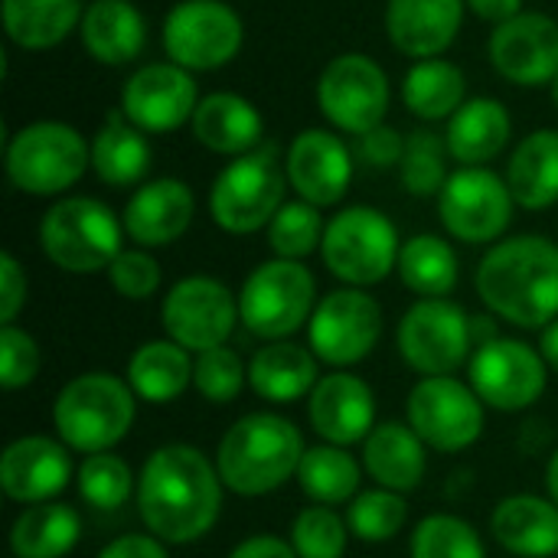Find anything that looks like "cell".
Here are the masks:
<instances>
[{
  "label": "cell",
  "instance_id": "obj_1",
  "mask_svg": "<svg viewBox=\"0 0 558 558\" xmlns=\"http://www.w3.org/2000/svg\"><path fill=\"white\" fill-rule=\"evenodd\" d=\"M222 477L193 445L157 448L137 477V513L160 543L203 539L222 510Z\"/></svg>",
  "mask_w": 558,
  "mask_h": 558
},
{
  "label": "cell",
  "instance_id": "obj_2",
  "mask_svg": "<svg viewBox=\"0 0 558 558\" xmlns=\"http://www.w3.org/2000/svg\"><path fill=\"white\" fill-rule=\"evenodd\" d=\"M477 294L513 327H549L558 320V245L543 235L497 242L477 265Z\"/></svg>",
  "mask_w": 558,
  "mask_h": 558
},
{
  "label": "cell",
  "instance_id": "obj_3",
  "mask_svg": "<svg viewBox=\"0 0 558 558\" xmlns=\"http://www.w3.org/2000/svg\"><path fill=\"white\" fill-rule=\"evenodd\" d=\"M304 438L294 422L275 412H252L239 418L219 441L216 471L239 497H265L288 477H298Z\"/></svg>",
  "mask_w": 558,
  "mask_h": 558
},
{
  "label": "cell",
  "instance_id": "obj_4",
  "mask_svg": "<svg viewBox=\"0 0 558 558\" xmlns=\"http://www.w3.org/2000/svg\"><path fill=\"white\" fill-rule=\"evenodd\" d=\"M134 389L111 373H82L62 386L52 425L65 448L82 454L111 451L134 425Z\"/></svg>",
  "mask_w": 558,
  "mask_h": 558
},
{
  "label": "cell",
  "instance_id": "obj_5",
  "mask_svg": "<svg viewBox=\"0 0 558 558\" xmlns=\"http://www.w3.org/2000/svg\"><path fill=\"white\" fill-rule=\"evenodd\" d=\"M121 235L124 222H118V216L92 196H65L52 203L39 222L43 255L69 275L108 271L124 252Z\"/></svg>",
  "mask_w": 558,
  "mask_h": 558
},
{
  "label": "cell",
  "instance_id": "obj_6",
  "mask_svg": "<svg viewBox=\"0 0 558 558\" xmlns=\"http://www.w3.org/2000/svg\"><path fill=\"white\" fill-rule=\"evenodd\" d=\"M7 177L29 196H56L72 190L92 167V144L65 121L23 124L7 141Z\"/></svg>",
  "mask_w": 558,
  "mask_h": 558
},
{
  "label": "cell",
  "instance_id": "obj_7",
  "mask_svg": "<svg viewBox=\"0 0 558 558\" xmlns=\"http://www.w3.org/2000/svg\"><path fill=\"white\" fill-rule=\"evenodd\" d=\"M288 170L278 163L271 144L252 154L232 157L209 190V213L216 226L229 235H252L271 226L275 213L284 206Z\"/></svg>",
  "mask_w": 558,
  "mask_h": 558
},
{
  "label": "cell",
  "instance_id": "obj_8",
  "mask_svg": "<svg viewBox=\"0 0 558 558\" xmlns=\"http://www.w3.org/2000/svg\"><path fill=\"white\" fill-rule=\"evenodd\" d=\"M399 232L392 219L373 206H347L340 209L324 232V265L333 278L350 288H369L389 278L399 268Z\"/></svg>",
  "mask_w": 558,
  "mask_h": 558
},
{
  "label": "cell",
  "instance_id": "obj_9",
  "mask_svg": "<svg viewBox=\"0 0 558 558\" xmlns=\"http://www.w3.org/2000/svg\"><path fill=\"white\" fill-rule=\"evenodd\" d=\"M317 281L291 258L258 265L239 291V320L262 340H284L314 317Z\"/></svg>",
  "mask_w": 558,
  "mask_h": 558
},
{
  "label": "cell",
  "instance_id": "obj_10",
  "mask_svg": "<svg viewBox=\"0 0 558 558\" xmlns=\"http://www.w3.org/2000/svg\"><path fill=\"white\" fill-rule=\"evenodd\" d=\"M242 16L222 0H180L163 20L167 59L186 72L229 65L242 49Z\"/></svg>",
  "mask_w": 558,
  "mask_h": 558
},
{
  "label": "cell",
  "instance_id": "obj_11",
  "mask_svg": "<svg viewBox=\"0 0 558 558\" xmlns=\"http://www.w3.org/2000/svg\"><path fill=\"white\" fill-rule=\"evenodd\" d=\"M317 105L324 118L343 134H366L386 124L389 78L383 65L363 52H343L327 62L317 78Z\"/></svg>",
  "mask_w": 558,
  "mask_h": 558
},
{
  "label": "cell",
  "instance_id": "obj_12",
  "mask_svg": "<svg viewBox=\"0 0 558 558\" xmlns=\"http://www.w3.org/2000/svg\"><path fill=\"white\" fill-rule=\"evenodd\" d=\"M405 412L412 432L441 454L471 448L484 432L481 396L454 376H425L415 383Z\"/></svg>",
  "mask_w": 558,
  "mask_h": 558
},
{
  "label": "cell",
  "instance_id": "obj_13",
  "mask_svg": "<svg viewBox=\"0 0 558 558\" xmlns=\"http://www.w3.org/2000/svg\"><path fill=\"white\" fill-rule=\"evenodd\" d=\"M474 324L448 298H422L399 324V353L422 376H451L468 363Z\"/></svg>",
  "mask_w": 558,
  "mask_h": 558
},
{
  "label": "cell",
  "instance_id": "obj_14",
  "mask_svg": "<svg viewBox=\"0 0 558 558\" xmlns=\"http://www.w3.org/2000/svg\"><path fill=\"white\" fill-rule=\"evenodd\" d=\"M513 206L517 199L510 183L487 167L454 170L438 193V216L445 229L468 245L497 242L513 219Z\"/></svg>",
  "mask_w": 558,
  "mask_h": 558
},
{
  "label": "cell",
  "instance_id": "obj_15",
  "mask_svg": "<svg viewBox=\"0 0 558 558\" xmlns=\"http://www.w3.org/2000/svg\"><path fill=\"white\" fill-rule=\"evenodd\" d=\"M546 360L523 340L490 337L471 356V389L497 412H523L546 392Z\"/></svg>",
  "mask_w": 558,
  "mask_h": 558
},
{
  "label": "cell",
  "instance_id": "obj_16",
  "mask_svg": "<svg viewBox=\"0 0 558 558\" xmlns=\"http://www.w3.org/2000/svg\"><path fill=\"white\" fill-rule=\"evenodd\" d=\"M314 356L330 366H353L366 360L383 337V307L363 288L330 291L307 324Z\"/></svg>",
  "mask_w": 558,
  "mask_h": 558
},
{
  "label": "cell",
  "instance_id": "obj_17",
  "mask_svg": "<svg viewBox=\"0 0 558 558\" xmlns=\"http://www.w3.org/2000/svg\"><path fill=\"white\" fill-rule=\"evenodd\" d=\"M160 320L173 343L203 353L213 347H226L239 320V301L222 281L193 275L170 288Z\"/></svg>",
  "mask_w": 558,
  "mask_h": 558
},
{
  "label": "cell",
  "instance_id": "obj_18",
  "mask_svg": "<svg viewBox=\"0 0 558 558\" xmlns=\"http://www.w3.org/2000/svg\"><path fill=\"white\" fill-rule=\"evenodd\" d=\"M196 105L199 85L177 62H150L121 85V111L147 134H173L193 121Z\"/></svg>",
  "mask_w": 558,
  "mask_h": 558
},
{
  "label": "cell",
  "instance_id": "obj_19",
  "mask_svg": "<svg viewBox=\"0 0 558 558\" xmlns=\"http://www.w3.org/2000/svg\"><path fill=\"white\" fill-rule=\"evenodd\" d=\"M487 56L490 65L513 85H553L558 75V20L549 13L523 10L520 16L494 26Z\"/></svg>",
  "mask_w": 558,
  "mask_h": 558
},
{
  "label": "cell",
  "instance_id": "obj_20",
  "mask_svg": "<svg viewBox=\"0 0 558 558\" xmlns=\"http://www.w3.org/2000/svg\"><path fill=\"white\" fill-rule=\"evenodd\" d=\"M288 183L311 206H333L347 196L353 180V154L340 134L324 128L301 131L288 147Z\"/></svg>",
  "mask_w": 558,
  "mask_h": 558
},
{
  "label": "cell",
  "instance_id": "obj_21",
  "mask_svg": "<svg viewBox=\"0 0 558 558\" xmlns=\"http://www.w3.org/2000/svg\"><path fill=\"white\" fill-rule=\"evenodd\" d=\"M72 481V458L69 448L46 438L26 435L7 445L0 454V487L13 504H49L59 497Z\"/></svg>",
  "mask_w": 558,
  "mask_h": 558
},
{
  "label": "cell",
  "instance_id": "obj_22",
  "mask_svg": "<svg viewBox=\"0 0 558 558\" xmlns=\"http://www.w3.org/2000/svg\"><path fill=\"white\" fill-rule=\"evenodd\" d=\"M307 418L327 445L350 448L356 441H366L376 428V396L360 376L330 373L320 376V383L307 396Z\"/></svg>",
  "mask_w": 558,
  "mask_h": 558
},
{
  "label": "cell",
  "instance_id": "obj_23",
  "mask_svg": "<svg viewBox=\"0 0 558 558\" xmlns=\"http://www.w3.org/2000/svg\"><path fill=\"white\" fill-rule=\"evenodd\" d=\"M193 213H196L193 190L177 177H157L134 190L121 222L137 245L160 248L177 242L190 229Z\"/></svg>",
  "mask_w": 558,
  "mask_h": 558
},
{
  "label": "cell",
  "instance_id": "obj_24",
  "mask_svg": "<svg viewBox=\"0 0 558 558\" xmlns=\"http://www.w3.org/2000/svg\"><path fill=\"white\" fill-rule=\"evenodd\" d=\"M464 0H386V36L402 56L435 59L461 33Z\"/></svg>",
  "mask_w": 558,
  "mask_h": 558
},
{
  "label": "cell",
  "instance_id": "obj_25",
  "mask_svg": "<svg viewBox=\"0 0 558 558\" xmlns=\"http://www.w3.org/2000/svg\"><path fill=\"white\" fill-rule=\"evenodd\" d=\"M190 124L206 150L226 157L252 154L255 147H262V134H265L262 111L245 95L235 92H209L206 98H199Z\"/></svg>",
  "mask_w": 558,
  "mask_h": 558
},
{
  "label": "cell",
  "instance_id": "obj_26",
  "mask_svg": "<svg viewBox=\"0 0 558 558\" xmlns=\"http://www.w3.org/2000/svg\"><path fill=\"white\" fill-rule=\"evenodd\" d=\"M513 134V118L504 101L497 98H468L451 118H448V154L461 167H487L497 160Z\"/></svg>",
  "mask_w": 558,
  "mask_h": 558
},
{
  "label": "cell",
  "instance_id": "obj_27",
  "mask_svg": "<svg viewBox=\"0 0 558 558\" xmlns=\"http://www.w3.org/2000/svg\"><path fill=\"white\" fill-rule=\"evenodd\" d=\"M82 46L101 65H128L147 46V20L131 0H95L82 13Z\"/></svg>",
  "mask_w": 558,
  "mask_h": 558
},
{
  "label": "cell",
  "instance_id": "obj_28",
  "mask_svg": "<svg viewBox=\"0 0 558 558\" xmlns=\"http://www.w3.org/2000/svg\"><path fill=\"white\" fill-rule=\"evenodd\" d=\"M494 539L520 558L558 556V507L536 494H517L500 500L490 517Z\"/></svg>",
  "mask_w": 558,
  "mask_h": 558
},
{
  "label": "cell",
  "instance_id": "obj_29",
  "mask_svg": "<svg viewBox=\"0 0 558 558\" xmlns=\"http://www.w3.org/2000/svg\"><path fill=\"white\" fill-rule=\"evenodd\" d=\"M425 441L402 422H383L369 432L363 448L366 474L396 494H409L425 477Z\"/></svg>",
  "mask_w": 558,
  "mask_h": 558
},
{
  "label": "cell",
  "instance_id": "obj_30",
  "mask_svg": "<svg viewBox=\"0 0 558 558\" xmlns=\"http://www.w3.org/2000/svg\"><path fill=\"white\" fill-rule=\"evenodd\" d=\"M92 170L108 186H134L150 170V144L121 108L111 111L92 137Z\"/></svg>",
  "mask_w": 558,
  "mask_h": 558
},
{
  "label": "cell",
  "instance_id": "obj_31",
  "mask_svg": "<svg viewBox=\"0 0 558 558\" xmlns=\"http://www.w3.org/2000/svg\"><path fill=\"white\" fill-rule=\"evenodd\" d=\"M507 183L517 206L539 213L558 203V131L543 128L526 134L507 167Z\"/></svg>",
  "mask_w": 558,
  "mask_h": 558
},
{
  "label": "cell",
  "instance_id": "obj_32",
  "mask_svg": "<svg viewBox=\"0 0 558 558\" xmlns=\"http://www.w3.org/2000/svg\"><path fill=\"white\" fill-rule=\"evenodd\" d=\"M317 356L298 343H268L248 363V386L268 402H298L317 386Z\"/></svg>",
  "mask_w": 558,
  "mask_h": 558
},
{
  "label": "cell",
  "instance_id": "obj_33",
  "mask_svg": "<svg viewBox=\"0 0 558 558\" xmlns=\"http://www.w3.org/2000/svg\"><path fill=\"white\" fill-rule=\"evenodd\" d=\"M193 363L190 350L173 343V340H150L134 350L128 360V386L134 389L137 399L167 405L186 392L193 383Z\"/></svg>",
  "mask_w": 558,
  "mask_h": 558
},
{
  "label": "cell",
  "instance_id": "obj_34",
  "mask_svg": "<svg viewBox=\"0 0 558 558\" xmlns=\"http://www.w3.org/2000/svg\"><path fill=\"white\" fill-rule=\"evenodd\" d=\"M82 0H3V33L29 52L59 46L82 26Z\"/></svg>",
  "mask_w": 558,
  "mask_h": 558
},
{
  "label": "cell",
  "instance_id": "obj_35",
  "mask_svg": "<svg viewBox=\"0 0 558 558\" xmlns=\"http://www.w3.org/2000/svg\"><path fill=\"white\" fill-rule=\"evenodd\" d=\"M82 533V520L69 504H33L10 530L13 558H65Z\"/></svg>",
  "mask_w": 558,
  "mask_h": 558
},
{
  "label": "cell",
  "instance_id": "obj_36",
  "mask_svg": "<svg viewBox=\"0 0 558 558\" xmlns=\"http://www.w3.org/2000/svg\"><path fill=\"white\" fill-rule=\"evenodd\" d=\"M402 101L418 121H445L468 101V78L461 65L435 56L418 59L402 82Z\"/></svg>",
  "mask_w": 558,
  "mask_h": 558
},
{
  "label": "cell",
  "instance_id": "obj_37",
  "mask_svg": "<svg viewBox=\"0 0 558 558\" xmlns=\"http://www.w3.org/2000/svg\"><path fill=\"white\" fill-rule=\"evenodd\" d=\"M458 255L441 235H412L399 252V278L418 298H448L458 284Z\"/></svg>",
  "mask_w": 558,
  "mask_h": 558
},
{
  "label": "cell",
  "instance_id": "obj_38",
  "mask_svg": "<svg viewBox=\"0 0 558 558\" xmlns=\"http://www.w3.org/2000/svg\"><path fill=\"white\" fill-rule=\"evenodd\" d=\"M360 461L337 448V445H320L307 448L298 468V484L304 497H311L317 507H337L356 497L360 490Z\"/></svg>",
  "mask_w": 558,
  "mask_h": 558
},
{
  "label": "cell",
  "instance_id": "obj_39",
  "mask_svg": "<svg viewBox=\"0 0 558 558\" xmlns=\"http://www.w3.org/2000/svg\"><path fill=\"white\" fill-rule=\"evenodd\" d=\"M412 558H487L484 539L461 517H425L412 533Z\"/></svg>",
  "mask_w": 558,
  "mask_h": 558
},
{
  "label": "cell",
  "instance_id": "obj_40",
  "mask_svg": "<svg viewBox=\"0 0 558 558\" xmlns=\"http://www.w3.org/2000/svg\"><path fill=\"white\" fill-rule=\"evenodd\" d=\"M324 232L327 226L320 219V209L304 199H291L275 213L268 226V245L278 258L301 262L324 245Z\"/></svg>",
  "mask_w": 558,
  "mask_h": 558
},
{
  "label": "cell",
  "instance_id": "obj_41",
  "mask_svg": "<svg viewBox=\"0 0 558 558\" xmlns=\"http://www.w3.org/2000/svg\"><path fill=\"white\" fill-rule=\"evenodd\" d=\"M409 520V504L396 490H366L350 500L347 510V526L356 539L363 543H389L392 536L402 533Z\"/></svg>",
  "mask_w": 558,
  "mask_h": 558
},
{
  "label": "cell",
  "instance_id": "obj_42",
  "mask_svg": "<svg viewBox=\"0 0 558 558\" xmlns=\"http://www.w3.org/2000/svg\"><path fill=\"white\" fill-rule=\"evenodd\" d=\"M448 144L432 134V131H412L405 137V154H402V186L412 196H438L448 183V163H445Z\"/></svg>",
  "mask_w": 558,
  "mask_h": 558
},
{
  "label": "cell",
  "instance_id": "obj_43",
  "mask_svg": "<svg viewBox=\"0 0 558 558\" xmlns=\"http://www.w3.org/2000/svg\"><path fill=\"white\" fill-rule=\"evenodd\" d=\"M134 490V474L124 458L118 454H88L78 464V494L95 510H118L128 504Z\"/></svg>",
  "mask_w": 558,
  "mask_h": 558
},
{
  "label": "cell",
  "instance_id": "obj_44",
  "mask_svg": "<svg viewBox=\"0 0 558 558\" xmlns=\"http://www.w3.org/2000/svg\"><path fill=\"white\" fill-rule=\"evenodd\" d=\"M347 539L350 526L330 507H307L291 526V546L301 558H343Z\"/></svg>",
  "mask_w": 558,
  "mask_h": 558
},
{
  "label": "cell",
  "instance_id": "obj_45",
  "mask_svg": "<svg viewBox=\"0 0 558 558\" xmlns=\"http://www.w3.org/2000/svg\"><path fill=\"white\" fill-rule=\"evenodd\" d=\"M248 383V369L242 366L239 353L229 347H213L196 353L193 363V386L203 399H209L213 405H226L232 402L242 386Z\"/></svg>",
  "mask_w": 558,
  "mask_h": 558
},
{
  "label": "cell",
  "instance_id": "obj_46",
  "mask_svg": "<svg viewBox=\"0 0 558 558\" xmlns=\"http://www.w3.org/2000/svg\"><path fill=\"white\" fill-rule=\"evenodd\" d=\"M160 278H163V271H160L157 258L144 248H124L108 268L111 288L128 301L154 298V291L160 288Z\"/></svg>",
  "mask_w": 558,
  "mask_h": 558
},
{
  "label": "cell",
  "instance_id": "obj_47",
  "mask_svg": "<svg viewBox=\"0 0 558 558\" xmlns=\"http://www.w3.org/2000/svg\"><path fill=\"white\" fill-rule=\"evenodd\" d=\"M39 347L26 330L16 324L0 327V386L7 392L29 386L39 373Z\"/></svg>",
  "mask_w": 558,
  "mask_h": 558
},
{
  "label": "cell",
  "instance_id": "obj_48",
  "mask_svg": "<svg viewBox=\"0 0 558 558\" xmlns=\"http://www.w3.org/2000/svg\"><path fill=\"white\" fill-rule=\"evenodd\" d=\"M356 154L366 167H376V170H386V167H396L402 163V154H405V137L389 128V124H379L366 134L356 137Z\"/></svg>",
  "mask_w": 558,
  "mask_h": 558
},
{
  "label": "cell",
  "instance_id": "obj_49",
  "mask_svg": "<svg viewBox=\"0 0 558 558\" xmlns=\"http://www.w3.org/2000/svg\"><path fill=\"white\" fill-rule=\"evenodd\" d=\"M23 304H26V271L10 252H3L0 255V324L3 327L13 324Z\"/></svg>",
  "mask_w": 558,
  "mask_h": 558
},
{
  "label": "cell",
  "instance_id": "obj_50",
  "mask_svg": "<svg viewBox=\"0 0 558 558\" xmlns=\"http://www.w3.org/2000/svg\"><path fill=\"white\" fill-rule=\"evenodd\" d=\"M98 558H170L163 543L157 536H144V533H128L111 539Z\"/></svg>",
  "mask_w": 558,
  "mask_h": 558
},
{
  "label": "cell",
  "instance_id": "obj_51",
  "mask_svg": "<svg viewBox=\"0 0 558 558\" xmlns=\"http://www.w3.org/2000/svg\"><path fill=\"white\" fill-rule=\"evenodd\" d=\"M229 558H301L294 553V546L291 543H284V539H278V536H248V539H242Z\"/></svg>",
  "mask_w": 558,
  "mask_h": 558
},
{
  "label": "cell",
  "instance_id": "obj_52",
  "mask_svg": "<svg viewBox=\"0 0 558 558\" xmlns=\"http://www.w3.org/2000/svg\"><path fill=\"white\" fill-rule=\"evenodd\" d=\"M464 3H468V10L474 16H481V20H487L494 26H500V23L523 13V0H464Z\"/></svg>",
  "mask_w": 558,
  "mask_h": 558
},
{
  "label": "cell",
  "instance_id": "obj_53",
  "mask_svg": "<svg viewBox=\"0 0 558 558\" xmlns=\"http://www.w3.org/2000/svg\"><path fill=\"white\" fill-rule=\"evenodd\" d=\"M539 353L543 360L549 363V369L558 373V320H553L546 330H543V340H539Z\"/></svg>",
  "mask_w": 558,
  "mask_h": 558
},
{
  "label": "cell",
  "instance_id": "obj_54",
  "mask_svg": "<svg viewBox=\"0 0 558 558\" xmlns=\"http://www.w3.org/2000/svg\"><path fill=\"white\" fill-rule=\"evenodd\" d=\"M546 490H549V500L558 507V451L549 458V468H546Z\"/></svg>",
  "mask_w": 558,
  "mask_h": 558
},
{
  "label": "cell",
  "instance_id": "obj_55",
  "mask_svg": "<svg viewBox=\"0 0 558 558\" xmlns=\"http://www.w3.org/2000/svg\"><path fill=\"white\" fill-rule=\"evenodd\" d=\"M549 88H553V101H556V108H558V75H556V82H553Z\"/></svg>",
  "mask_w": 558,
  "mask_h": 558
}]
</instances>
